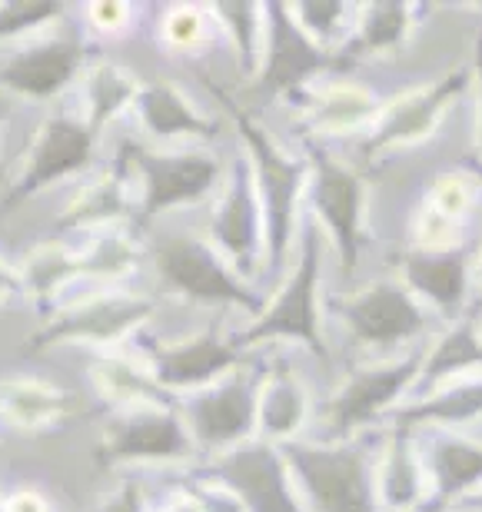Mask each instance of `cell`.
<instances>
[{
	"instance_id": "cell-1",
	"label": "cell",
	"mask_w": 482,
	"mask_h": 512,
	"mask_svg": "<svg viewBox=\"0 0 482 512\" xmlns=\"http://www.w3.org/2000/svg\"><path fill=\"white\" fill-rule=\"evenodd\" d=\"M213 94L233 120V127L240 133L243 153L253 167L256 190L263 200V217H266V263L263 276L286 273L290 266V253L296 250V230H300L303 210L300 203L306 197V183H310V163L303 153H290L280 140L256 120L250 110L240 107L227 90L213 87Z\"/></svg>"
},
{
	"instance_id": "cell-2",
	"label": "cell",
	"mask_w": 482,
	"mask_h": 512,
	"mask_svg": "<svg viewBox=\"0 0 482 512\" xmlns=\"http://www.w3.org/2000/svg\"><path fill=\"white\" fill-rule=\"evenodd\" d=\"M326 237L313 213L306 210L296 230V256L293 266L283 273L280 290L266 300L263 313L230 336L243 353L256 350L263 343H300L316 360H330V343H326L323 326V256Z\"/></svg>"
},
{
	"instance_id": "cell-3",
	"label": "cell",
	"mask_w": 482,
	"mask_h": 512,
	"mask_svg": "<svg viewBox=\"0 0 482 512\" xmlns=\"http://www.w3.org/2000/svg\"><path fill=\"white\" fill-rule=\"evenodd\" d=\"M283 456L310 512H383L376 499V456L363 436L346 443L293 439L283 446Z\"/></svg>"
},
{
	"instance_id": "cell-4",
	"label": "cell",
	"mask_w": 482,
	"mask_h": 512,
	"mask_svg": "<svg viewBox=\"0 0 482 512\" xmlns=\"http://www.w3.org/2000/svg\"><path fill=\"white\" fill-rule=\"evenodd\" d=\"M160 280L170 293L197 306H230L246 316H260L266 296L223 260V253L197 233H170L153 250Z\"/></svg>"
},
{
	"instance_id": "cell-5",
	"label": "cell",
	"mask_w": 482,
	"mask_h": 512,
	"mask_svg": "<svg viewBox=\"0 0 482 512\" xmlns=\"http://www.w3.org/2000/svg\"><path fill=\"white\" fill-rule=\"evenodd\" d=\"M419 370H423V346L346 373V380L326 399L320 439L346 443V439L363 436V429L386 423L389 413L413 396Z\"/></svg>"
},
{
	"instance_id": "cell-6",
	"label": "cell",
	"mask_w": 482,
	"mask_h": 512,
	"mask_svg": "<svg viewBox=\"0 0 482 512\" xmlns=\"http://www.w3.org/2000/svg\"><path fill=\"white\" fill-rule=\"evenodd\" d=\"M303 157L310 163L306 200H310L313 220L320 223L326 243L340 256L346 276H356L366 230V183L350 163L326 150V143L316 137L303 143Z\"/></svg>"
},
{
	"instance_id": "cell-7",
	"label": "cell",
	"mask_w": 482,
	"mask_h": 512,
	"mask_svg": "<svg viewBox=\"0 0 482 512\" xmlns=\"http://www.w3.org/2000/svg\"><path fill=\"white\" fill-rule=\"evenodd\" d=\"M260 383L263 373L240 366L220 383L180 399V416L187 423L193 446L203 453H230L260 433Z\"/></svg>"
},
{
	"instance_id": "cell-8",
	"label": "cell",
	"mask_w": 482,
	"mask_h": 512,
	"mask_svg": "<svg viewBox=\"0 0 482 512\" xmlns=\"http://www.w3.org/2000/svg\"><path fill=\"white\" fill-rule=\"evenodd\" d=\"M123 153L140 180L143 223L207 200L223 180V163L203 150H150L140 143H123Z\"/></svg>"
},
{
	"instance_id": "cell-9",
	"label": "cell",
	"mask_w": 482,
	"mask_h": 512,
	"mask_svg": "<svg viewBox=\"0 0 482 512\" xmlns=\"http://www.w3.org/2000/svg\"><path fill=\"white\" fill-rule=\"evenodd\" d=\"M157 313V300L143 293H97L87 296L67 310H57L47 316L37 333L24 340V353H44L50 346L64 343H87V346H117L127 336L147 326L150 316Z\"/></svg>"
},
{
	"instance_id": "cell-10",
	"label": "cell",
	"mask_w": 482,
	"mask_h": 512,
	"mask_svg": "<svg viewBox=\"0 0 482 512\" xmlns=\"http://www.w3.org/2000/svg\"><path fill=\"white\" fill-rule=\"evenodd\" d=\"M330 313L340 316L356 343L386 350V346L416 343L433 330V313L416 300L403 280H373L343 300H330Z\"/></svg>"
},
{
	"instance_id": "cell-11",
	"label": "cell",
	"mask_w": 482,
	"mask_h": 512,
	"mask_svg": "<svg viewBox=\"0 0 482 512\" xmlns=\"http://www.w3.org/2000/svg\"><path fill=\"white\" fill-rule=\"evenodd\" d=\"M97 137L94 127L87 124V117H77L70 110H54L44 117V124L37 127L30 150L24 157L17 180L10 183L0 210H14L30 197L54 187L57 180H67L74 173H84L94 163L97 153Z\"/></svg>"
},
{
	"instance_id": "cell-12",
	"label": "cell",
	"mask_w": 482,
	"mask_h": 512,
	"mask_svg": "<svg viewBox=\"0 0 482 512\" xmlns=\"http://www.w3.org/2000/svg\"><path fill=\"white\" fill-rule=\"evenodd\" d=\"M350 67L343 54L320 47L293 17L290 4H266V50L253 90L263 97L306 94L316 77Z\"/></svg>"
},
{
	"instance_id": "cell-13",
	"label": "cell",
	"mask_w": 482,
	"mask_h": 512,
	"mask_svg": "<svg viewBox=\"0 0 482 512\" xmlns=\"http://www.w3.org/2000/svg\"><path fill=\"white\" fill-rule=\"evenodd\" d=\"M469 87H473V67H456L449 74L436 77L433 84L389 100L373 120V127L363 133L360 153L366 160H376L393 150H406L429 140Z\"/></svg>"
},
{
	"instance_id": "cell-14",
	"label": "cell",
	"mask_w": 482,
	"mask_h": 512,
	"mask_svg": "<svg viewBox=\"0 0 482 512\" xmlns=\"http://www.w3.org/2000/svg\"><path fill=\"white\" fill-rule=\"evenodd\" d=\"M197 453L193 436L177 406H133L107 419L97 443V463L104 469L140 463H180Z\"/></svg>"
},
{
	"instance_id": "cell-15",
	"label": "cell",
	"mask_w": 482,
	"mask_h": 512,
	"mask_svg": "<svg viewBox=\"0 0 482 512\" xmlns=\"http://www.w3.org/2000/svg\"><path fill=\"white\" fill-rule=\"evenodd\" d=\"M207 240L223 253L233 270L243 280H256L263 276L266 263V217H263V200L256 190L253 167L240 153L237 160L227 167V180H223V193L213 207Z\"/></svg>"
},
{
	"instance_id": "cell-16",
	"label": "cell",
	"mask_w": 482,
	"mask_h": 512,
	"mask_svg": "<svg viewBox=\"0 0 482 512\" xmlns=\"http://www.w3.org/2000/svg\"><path fill=\"white\" fill-rule=\"evenodd\" d=\"M207 473L227 483L243 499L246 512H310L296 489L283 446L266 443L260 436L213 456Z\"/></svg>"
},
{
	"instance_id": "cell-17",
	"label": "cell",
	"mask_w": 482,
	"mask_h": 512,
	"mask_svg": "<svg viewBox=\"0 0 482 512\" xmlns=\"http://www.w3.org/2000/svg\"><path fill=\"white\" fill-rule=\"evenodd\" d=\"M403 280L429 313L443 316L446 326L463 320L476 283V243L456 247H413L396 256Z\"/></svg>"
},
{
	"instance_id": "cell-18",
	"label": "cell",
	"mask_w": 482,
	"mask_h": 512,
	"mask_svg": "<svg viewBox=\"0 0 482 512\" xmlns=\"http://www.w3.org/2000/svg\"><path fill=\"white\" fill-rule=\"evenodd\" d=\"M147 366L170 396H190L197 389L220 383L223 376L246 366V353L233 340H223L220 326L183 336V340H157L147 346Z\"/></svg>"
},
{
	"instance_id": "cell-19",
	"label": "cell",
	"mask_w": 482,
	"mask_h": 512,
	"mask_svg": "<svg viewBox=\"0 0 482 512\" xmlns=\"http://www.w3.org/2000/svg\"><path fill=\"white\" fill-rule=\"evenodd\" d=\"M423 446L429 473V509L446 512V506L466 503L482 489V439H473L459 429H426L416 433Z\"/></svg>"
},
{
	"instance_id": "cell-20",
	"label": "cell",
	"mask_w": 482,
	"mask_h": 512,
	"mask_svg": "<svg viewBox=\"0 0 482 512\" xmlns=\"http://www.w3.org/2000/svg\"><path fill=\"white\" fill-rule=\"evenodd\" d=\"M84 57L87 47L80 37H44L0 64V87L27 100H50L70 87L84 67Z\"/></svg>"
},
{
	"instance_id": "cell-21",
	"label": "cell",
	"mask_w": 482,
	"mask_h": 512,
	"mask_svg": "<svg viewBox=\"0 0 482 512\" xmlns=\"http://www.w3.org/2000/svg\"><path fill=\"white\" fill-rule=\"evenodd\" d=\"M373 473H376V499L383 512H426L429 473L416 433L386 426L383 443L376 449Z\"/></svg>"
},
{
	"instance_id": "cell-22",
	"label": "cell",
	"mask_w": 482,
	"mask_h": 512,
	"mask_svg": "<svg viewBox=\"0 0 482 512\" xmlns=\"http://www.w3.org/2000/svg\"><path fill=\"white\" fill-rule=\"evenodd\" d=\"M130 160L127 153H117V163L97 173L94 180H87L80 187L64 213L57 217V233H100L110 227H120V220L130 213Z\"/></svg>"
},
{
	"instance_id": "cell-23",
	"label": "cell",
	"mask_w": 482,
	"mask_h": 512,
	"mask_svg": "<svg viewBox=\"0 0 482 512\" xmlns=\"http://www.w3.org/2000/svg\"><path fill=\"white\" fill-rule=\"evenodd\" d=\"M310 386L293 370L290 360H273L263 370L260 383V439L276 446H286L293 439H303V429L310 423Z\"/></svg>"
},
{
	"instance_id": "cell-24",
	"label": "cell",
	"mask_w": 482,
	"mask_h": 512,
	"mask_svg": "<svg viewBox=\"0 0 482 512\" xmlns=\"http://www.w3.org/2000/svg\"><path fill=\"white\" fill-rule=\"evenodd\" d=\"M476 419H482V373L446 383L426 396L406 399L389 413L386 426L426 433V429H463Z\"/></svg>"
},
{
	"instance_id": "cell-25",
	"label": "cell",
	"mask_w": 482,
	"mask_h": 512,
	"mask_svg": "<svg viewBox=\"0 0 482 512\" xmlns=\"http://www.w3.org/2000/svg\"><path fill=\"white\" fill-rule=\"evenodd\" d=\"M140 127L150 133L153 140H213L220 133V124L210 114L193 104L177 84L170 80H150L140 87V97L133 104Z\"/></svg>"
},
{
	"instance_id": "cell-26",
	"label": "cell",
	"mask_w": 482,
	"mask_h": 512,
	"mask_svg": "<svg viewBox=\"0 0 482 512\" xmlns=\"http://www.w3.org/2000/svg\"><path fill=\"white\" fill-rule=\"evenodd\" d=\"M482 373V320L479 316H463L449 323L433 343L423 346V370H419L416 389L409 399L426 396L433 389L466 380V376Z\"/></svg>"
},
{
	"instance_id": "cell-27",
	"label": "cell",
	"mask_w": 482,
	"mask_h": 512,
	"mask_svg": "<svg viewBox=\"0 0 482 512\" xmlns=\"http://www.w3.org/2000/svg\"><path fill=\"white\" fill-rule=\"evenodd\" d=\"M74 413V396L47 380L14 376L0 383V416L17 433H47Z\"/></svg>"
},
{
	"instance_id": "cell-28",
	"label": "cell",
	"mask_w": 482,
	"mask_h": 512,
	"mask_svg": "<svg viewBox=\"0 0 482 512\" xmlns=\"http://www.w3.org/2000/svg\"><path fill=\"white\" fill-rule=\"evenodd\" d=\"M90 380H94L97 396L107 406H114V413L133 406H177L180 399L170 396L157 380H153L150 366L133 363L130 356L100 353L90 360Z\"/></svg>"
},
{
	"instance_id": "cell-29",
	"label": "cell",
	"mask_w": 482,
	"mask_h": 512,
	"mask_svg": "<svg viewBox=\"0 0 482 512\" xmlns=\"http://www.w3.org/2000/svg\"><path fill=\"white\" fill-rule=\"evenodd\" d=\"M416 17H419V7L403 4V0H379V4L360 7L353 37L346 40V47L340 50L343 60L353 64V60L383 57L389 50L403 47L409 34H413Z\"/></svg>"
},
{
	"instance_id": "cell-30",
	"label": "cell",
	"mask_w": 482,
	"mask_h": 512,
	"mask_svg": "<svg viewBox=\"0 0 482 512\" xmlns=\"http://www.w3.org/2000/svg\"><path fill=\"white\" fill-rule=\"evenodd\" d=\"M140 80L133 70L114 64V60H97L90 64L84 77V117L94 133L104 130L110 120H117L123 110H133L140 97Z\"/></svg>"
},
{
	"instance_id": "cell-31",
	"label": "cell",
	"mask_w": 482,
	"mask_h": 512,
	"mask_svg": "<svg viewBox=\"0 0 482 512\" xmlns=\"http://www.w3.org/2000/svg\"><path fill=\"white\" fill-rule=\"evenodd\" d=\"M17 273L30 296V303H34L37 310H47L64 286L80 280V250H70L64 243L47 240L20 260Z\"/></svg>"
},
{
	"instance_id": "cell-32",
	"label": "cell",
	"mask_w": 482,
	"mask_h": 512,
	"mask_svg": "<svg viewBox=\"0 0 482 512\" xmlns=\"http://www.w3.org/2000/svg\"><path fill=\"white\" fill-rule=\"evenodd\" d=\"M207 10L227 37L240 74L253 80L260 74L266 50V4H213Z\"/></svg>"
},
{
	"instance_id": "cell-33",
	"label": "cell",
	"mask_w": 482,
	"mask_h": 512,
	"mask_svg": "<svg viewBox=\"0 0 482 512\" xmlns=\"http://www.w3.org/2000/svg\"><path fill=\"white\" fill-rule=\"evenodd\" d=\"M143 247L133 233L123 227H110L94 233L87 250H80V280H123L140 266Z\"/></svg>"
},
{
	"instance_id": "cell-34",
	"label": "cell",
	"mask_w": 482,
	"mask_h": 512,
	"mask_svg": "<svg viewBox=\"0 0 482 512\" xmlns=\"http://www.w3.org/2000/svg\"><path fill=\"white\" fill-rule=\"evenodd\" d=\"M383 110V107H379ZM376 100L369 90H360L353 84H340L333 90H326L323 97L313 100V127L320 130H356V127H373V120L379 117Z\"/></svg>"
},
{
	"instance_id": "cell-35",
	"label": "cell",
	"mask_w": 482,
	"mask_h": 512,
	"mask_svg": "<svg viewBox=\"0 0 482 512\" xmlns=\"http://www.w3.org/2000/svg\"><path fill=\"white\" fill-rule=\"evenodd\" d=\"M293 17L300 20V27L310 34L316 44L326 50H340L346 47V40L353 37L356 17H360V7L353 4H340V0H316V4H290Z\"/></svg>"
},
{
	"instance_id": "cell-36",
	"label": "cell",
	"mask_w": 482,
	"mask_h": 512,
	"mask_svg": "<svg viewBox=\"0 0 482 512\" xmlns=\"http://www.w3.org/2000/svg\"><path fill=\"white\" fill-rule=\"evenodd\" d=\"M64 17V4L54 0H7L0 4V40L30 34Z\"/></svg>"
},
{
	"instance_id": "cell-37",
	"label": "cell",
	"mask_w": 482,
	"mask_h": 512,
	"mask_svg": "<svg viewBox=\"0 0 482 512\" xmlns=\"http://www.w3.org/2000/svg\"><path fill=\"white\" fill-rule=\"evenodd\" d=\"M210 24H213V17L207 7H170L167 14H163L160 34L170 47L190 50V47L203 44Z\"/></svg>"
},
{
	"instance_id": "cell-38",
	"label": "cell",
	"mask_w": 482,
	"mask_h": 512,
	"mask_svg": "<svg viewBox=\"0 0 482 512\" xmlns=\"http://www.w3.org/2000/svg\"><path fill=\"white\" fill-rule=\"evenodd\" d=\"M183 489H187V493L193 496V503L200 506V512H246L243 499L233 493L227 483L213 479L210 473L197 476L193 483H187Z\"/></svg>"
},
{
	"instance_id": "cell-39",
	"label": "cell",
	"mask_w": 482,
	"mask_h": 512,
	"mask_svg": "<svg viewBox=\"0 0 482 512\" xmlns=\"http://www.w3.org/2000/svg\"><path fill=\"white\" fill-rule=\"evenodd\" d=\"M97 512H150L147 493H143L140 479H123V483L100 499Z\"/></svg>"
},
{
	"instance_id": "cell-40",
	"label": "cell",
	"mask_w": 482,
	"mask_h": 512,
	"mask_svg": "<svg viewBox=\"0 0 482 512\" xmlns=\"http://www.w3.org/2000/svg\"><path fill=\"white\" fill-rule=\"evenodd\" d=\"M130 17H133V10L127 4H90L87 7L90 27L100 30V34H123Z\"/></svg>"
},
{
	"instance_id": "cell-41",
	"label": "cell",
	"mask_w": 482,
	"mask_h": 512,
	"mask_svg": "<svg viewBox=\"0 0 482 512\" xmlns=\"http://www.w3.org/2000/svg\"><path fill=\"white\" fill-rule=\"evenodd\" d=\"M7 512H54V509L34 489H17V493L7 496Z\"/></svg>"
},
{
	"instance_id": "cell-42",
	"label": "cell",
	"mask_w": 482,
	"mask_h": 512,
	"mask_svg": "<svg viewBox=\"0 0 482 512\" xmlns=\"http://www.w3.org/2000/svg\"><path fill=\"white\" fill-rule=\"evenodd\" d=\"M20 290H24V283H20V273L14 270V266H7L4 260H0V310H4V303L14 293H20Z\"/></svg>"
},
{
	"instance_id": "cell-43",
	"label": "cell",
	"mask_w": 482,
	"mask_h": 512,
	"mask_svg": "<svg viewBox=\"0 0 482 512\" xmlns=\"http://www.w3.org/2000/svg\"><path fill=\"white\" fill-rule=\"evenodd\" d=\"M473 84H476V107H479V160H482V30H479V37H476Z\"/></svg>"
},
{
	"instance_id": "cell-44",
	"label": "cell",
	"mask_w": 482,
	"mask_h": 512,
	"mask_svg": "<svg viewBox=\"0 0 482 512\" xmlns=\"http://www.w3.org/2000/svg\"><path fill=\"white\" fill-rule=\"evenodd\" d=\"M459 512H482V489H479V493H473V496H469L466 503L459 506Z\"/></svg>"
},
{
	"instance_id": "cell-45",
	"label": "cell",
	"mask_w": 482,
	"mask_h": 512,
	"mask_svg": "<svg viewBox=\"0 0 482 512\" xmlns=\"http://www.w3.org/2000/svg\"><path fill=\"white\" fill-rule=\"evenodd\" d=\"M476 283H479V320H482V250H479V263H476Z\"/></svg>"
},
{
	"instance_id": "cell-46",
	"label": "cell",
	"mask_w": 482,
	"mask_h": 512,
	"mask_svg": "<svg viewBox=\"0 0 482 512\" xmlns=\"http://www.w3.org/2000/svg\"><path fill=\"white\" fill-rule=\"evenodd\" d=\"M466 170H473V173H476V177L482 180V160H479V157H473V160H466Z\"/></svg>"
},
{
	"instance_id": "cell-47",
	"label": "cell",
	"mask_w": 482,
	"mask_h": 512,
	"mask_svg": "<svg viewBox=\"0 0 482 512\" xmlns=\"http://www.w3.org/2000/svg\"><path fill=\"white\" fill-rule=\"evenodd\" d=\"M0 512H7V499H0Z\"/></svg>"
},
{
	"instance_id": "cell-48",
	"label": "cell",
	"mask_w": 482,
	"mask_h": 512,
	"mask_svg": "<svg viewBox=\"0 0 482 512\" xmlns=\"http://www.w3.org/2000/svg\"><path fill=\"white\" fill-rule=\"evenodd\" d=\"M0 124H4V114H0Z\"/></svg>"
}]
</instances>
